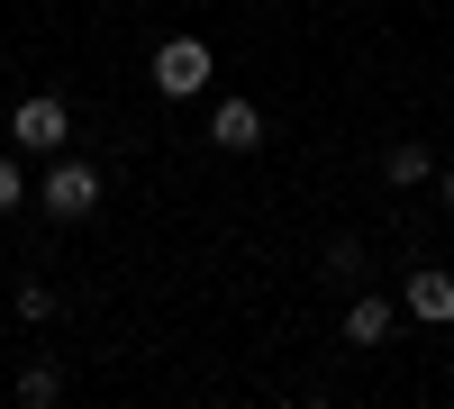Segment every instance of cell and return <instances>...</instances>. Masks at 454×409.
<instances>
[{
    "mask_svg": "<svg viewBox=\"0 0 454 409\" xmlns=\"http://www.w3.org/2000/svg\"><path fill=\"white\" fill-rule=\"evenodd\" d=\"M145 83H155L164 100H200L218 83V46L200 28H173V36H155V55H145Z\"/></svg>",
    "mask_w": 454,
    "mask_h": 409,
    "instance_id": "obj_1",
    "label": "cell"
},
{
    "mask_svg": "<svg viewBox=\"0 0 454 409\" xmlns=\"http://www.w3.org/2000/svg\"><path fill=\"white\" fill-rule=\"evenodd\" d=\"M100 201H109V182H100V164H91V155H73V146L46 164V182H36V209H46L55 228H91Z\"/></svg>",
    "mask_w": 454,
    "mask_h": 409,
    "instance_id": "obj_2",
    "label": "cell"
},
{
    "mask_svg": "<svg viewBox=\"0 0 454 409\" xmlns=\"http://www.w3.org/2000/svg\"><path fill=\"white\" fill-rule=\"evenodd\" d=\"M10 146H19V155H64V146H73V109H64V91H27V100H10Z\"/></svg>",
    "mask_w": 454,
    "mask_h": 409,
    "instance_id": "obj_3",
    "label": "cell"
},
{
    "mask_svg": "<svg viewBox=\"0 0 454 409\" xmlns=\"http://www.w3.org/2000/svg\"><path fill=\"white\" fill-rule=\"evenodd\" d=\"M273 137V119L246 100V91H227V100H209V119H200V146L209 155H254V146Z\"/></svg>",
    "mask_w": 454,
    "mask_h": 409,
    "instance_id": "obj_4",
    "label": "cell"
},
{
    "mask_svg": "<svg viewBox=\"0 0 454 409\" xmlns=\"http://www.w3.org/2000/svg\"><path fill=\"white\" fill-rule=\"evenodd\" d=\"M400 310L419 319V327H454V273H445V264H409Z\"/></svg>",
    "mask_w": 454,
    "mask_h": 409,
    "instance_id": "obj_5",
    "label": "cell"
},
{
    "mask_svg": "<svg viewBox=\"0 0 454 409\" xmlns=\"http://www.w3.org/2000/svg\"><path fill=\"white\" fill-rule=\"evenodd\" d=\"M336 327H346V346H364V355H372V346H391V337H400V301H391V291H355Z\"/></svg>",
    "mask_w": 454,
    "mask_h": 409,
    "instance_id": "obj_6",
    "label": "cell"
},
{
    "mask_svg": "<svg viewBox=\"0 0 454 409\" xmlns=\"http://www.w3.org/2000/svg\"><path fill=\"white\" fill-rule=\"evenodd\" d=\"M427 173H436V146L427 137H391L382 146V192H419Z\"/></svg>",
    "mask_w": 454,
    "mask_h": 409,
    "instance_id": "obj_7",
    "label": "cell"
},
{
    "mask_svg": "<svg viewBox=\"0 0 454 409\" xmlns=\"http://www.w3.org/2000/svg\"><path fill=\"white\" fill-rule=\"evenodd\" d=\"M364 264H372V246H364V237H327V246H318V273H309V282H355Z\"/></svg>",
    "mask_w": 454,
    "mask_h": 409,
    "instance_id": "obj_8",
    "label": "cell"
},
{
    "mask_svg": "<svg viewBox=\"0 0 454 409\" xmlns=\"http://www.w3.org/2000/svg\"><path fill=\"white\" fill-rule=\"evenodd\" d=\"M10 310H19V327H55V282H36V273H19V291H10Z\"/></svg>",
    "mask_w": 454,
    "mask_h": 409,
    "instance_id": "obj_9",
    "label": "cell"
},
{
    "mask_svg": "<svg viewBox=\"0 0 454 409\" xmlns=\"http://www.w3.org/2000/svg\"><path fill=\"white\" fill-rule=\"evenodd\" d=\"M10 391H19V409H55L64 400V364H19Z\"/></svg>",
    "mask_w": 454,
    "mask_h": 409,
    "instance_id": "obj_10",
    "label": "cell"
},
{
    "mask_svg": "<svg viewBox=\"0 0 454 409\" xmlns=\"http://www.w3.org/2000/svg\"><path fill=\"white\" fill-rule=\"evenodd\" d=\"M36 201V182H27V155H19V146H0V218H19Z\"/></svg>",
    "mask_w": 454,
    "mask_h": 409,
    "instance_id": "obj_11",
    "label": "cell"
},
{
    "mask_svg": "<svg viewBox=\"0 0 454 409\" xmlns=\"http://www.w3.org/2000/svg\"><path fill=\"white\" fill-rule=\"evenodd\" d=\"M436 192H445V209H454V164H445V173H436Z\"/></svg>",
    "mask_w": 454,
    "mask_h": 409,
    "instance_id": "obj_12",
    "label": "cell"
}]
</instances>
